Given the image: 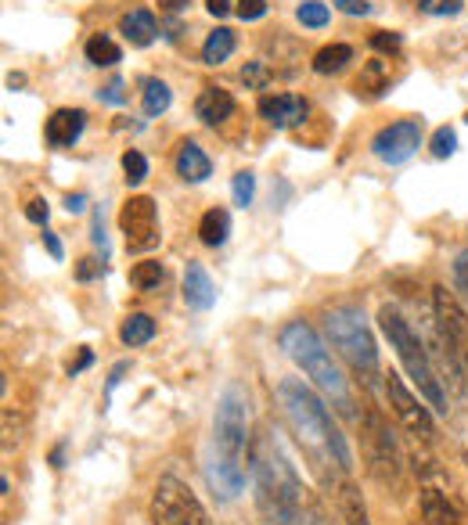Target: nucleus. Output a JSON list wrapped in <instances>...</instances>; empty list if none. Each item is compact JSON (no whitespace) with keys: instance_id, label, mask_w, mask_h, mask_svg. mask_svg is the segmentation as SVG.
<instances>
[{"instance_id":"de8ad7c7","label":"nucleus","mask_w":468,"mask_h":525,"mask_svg":"<svg viewBox=\"0 0 468 525\" xmlns=\"http://www.w3.org/2000/svg\"><path fill=\"white\" fill-rule=\"evenodd\" d=\"M83 205H87V198H83V195H69V198H65V209H69V213H83Z\"/></svg>"},{"instance_id":"423d86ee","label":"nucleus","mask_w":468,"mask_h":525,"mask_svg":"<svg viewBox=\"0 0 468 525\" xmlns=\"http://www.w3.org/2000/svg\"><path fill=\"white\" fill-rule=\"evenodd\" d=\"M324 335L339 349L350 367L357 374H375L378 371V349H375V339H371L368 324H364V313L353 310V306H339L324 317Z\"/></svg>"},{"instance_id":"5701e85b","label":"nucleus","mask_w":468,"mask_h":525,"mask_svg":"<svg viewBox=\"0 0 468 525\" xmlns=\"http://www.w3.org/2000/svg\"><path fill=\"white\" fill-rule=\"evenodd\" d=\"M234 33L227 26H220V29H213V33L206 36V44H202V62L206 65H224L227 58L234 54Z\"/></svg>"},{"instance_id":"39448f33","label":"nucleus","mask_w":468,"mask_h":525,"mask_svg":"<svg viewBox=\"0 0 468 525\" xmlns=\"http://www.w3.org/2000/svg\"><path fill=\"white\" fill-rule=\"evenodd\" d=\"M378 328H382V335L389 339V346L396 349V356H400V364H404V371L411 374V382L418 385V392L425 396V403H429L432 410H440V414H447V389H443V378L440 371L432 367V356L429 349L422 346V339H418V331L407 324V317L396 306H382L378 310Z\"/></svg>"},{"instance_id":"c9c22d12","label":"nucleus","mask_w":468,"mask_h":525,"mask_svg":"<svg viewBox=\"0 0 468 525\" xmlns=\"http://www.w3.org/2000/svg\"><path fill=\"white\" fill-rule=\"evenodd\" d=\"M238 18H245V22H256V18L267 15V0H238Z\"/></svg>"},{"instance_id":"a211bd4d","label":"nucleus","mask_w":468,"mask_h":525,"mask_svg":"<svg viewBox=\"0 0 468 525\" xmlns=\"http://www.w3.org/2000/svg\"><path fill=\"white\" fill-rule=\"evenodd\" d=\"M422 518L429 525H461V515H458V508H454V500L443 490H436V486H429V482L422 486Z\"/></svg>"},{"instance_id":"4be33fe9","label":"nucleus","mask_w":468,"mask_h":525,"mask_svg":"<svg viewBox=\"0 0 468 525\" xmlns=\"http://www.w3.org/2000/svg\"><path fill=\"white\" fill-rule=\"evenodd\" d=\"M155 339V321L148 313H130L123 324H119V342L123 346H148Z\"/></svg>"},{"instance_id":"0eeeda50","label":"nucleus","mask_w":468,"mask_h":525,"mask_svg":"<svg viewBox=\"0 0 468 525\" xmlns=\"http://www.w3.org/2000/svg\"><path fill=\"white\" fill-rule=\"evenodd\" d=\"M148 515H152V525H209L206 508L198 504L188 482H180L177 475H162L155 482Z\"/></svg>"},{"instance_id":"58836bf2","label":"nucleus","mask_w":468,"mask_h":525,"mask_svg":"<svg viewBox=\"0 0 468 525\" xmlns=\"http://www.w3.org/2000/svg\"><path fill=\"white\" fill-rule=\"evenodd\" d=\"M335 8L342 11V15H353V18H364V15H371V4L368 0H332Z\"/></svg>"},{"instance_id":"ea45409f","label":"nucleus","mask_w":468,"mask_h":525,"mask_svg":"<svg viewBox=\"0 0 468 525\" xmlns=\"http://www.w3.org/2000/svg\"><path fill=\"white\" fill-rule=\"evenodd\" d=\"M454 285H458L468 299V249L458 252V259H454Z\"/></svg>"},{"instance_id":"c03bdc74","label":"nucleus","mask_w":468,"mask_h":525,"mask_svg":"<svg viewBox=\"0 0 468 525\" xmlns=\"http://www.w3.org/2000/svg\"><path fill=\"white\" fill-rule=\"evenodd\" d=\"M90 238H94V245H98L101 252H105V227H101V213H94V234H90Z\"/></svg>"},{"instance_id":"f704fd0d","label":"nucleus","mask_w":468,"mask_h":525,"mask_svg":"<svg viewBox=\"0 0 468 525\" xmlns=\"http://www.w3.org/2000/svg\"><path fill=\"white\" fill-rule=\"evenodd\" d=\"M418 8H422L425 15H458L461 0H418Z\"/></svg>"},{"instance_id":"ddd939ff","label":"nucleus","mask_w":468,"mask_h":525,"mask_svg":"<svg viewBox=\"0 0 468 525\" xmlns=\"http://www.w3.org/2000/svg\"><path fill=\"white\" fill-rule=\"evenodd\" d=\"M306 101L296 98V94H267L260 98V116L267 119L274 130H288V126H296L306 119Z\"/></svg>"},{"instance_id":"2f4dec72","label":"nucleus","mask_w":468,"mask_h":525,"mask_svg":"<svg viewBox=\"0 0 468 525\" xmlns=\"http://www.w3.org/2000/svg\"><path fill=\"white\" fill-rule=\"evenodd\" d=\"M454 152H458V134H454L450 126H440V130L432 134V155H436V159H450Z\"/></svg>"},{"instance_id":"b1692460","label":"nucleus","mask_w":468,"mask_h":525,"mask_svg":"<svg viewBox=\"0 0 468 525\" xmlns=\"http://www.w3.org/2000/svg\"><path fill=\"white\" fill-rule=\"evenodd\" d=\"M350 62H353L350 44H328L314 54V62L310 65H314V72H321V76H332V72H342Z\"/></svg>"},{"instance_id":"c756f323","label":"nucleus","mask_w":468,"mask_h":525,"mask_svg":"<svg viewBox=\"0 0 468 525\" xmlns=\"http://www.w3.org/2000/svg\"><path fill=\"white\" fill-rule=\"evenodd\" d=\"M123 173H126V184L130 187H137V184H144V177H148V159H144L141 152H123Z\"/></svg>"},{"instance_id":"f03ea898","label":"nucleus","mask_w":468,"mask_h":525,"mask_svg":"<svg viewBox=\"0 0 468 525\" xmlns=\"http://www.w3.org/2000/svg\"><path fill=\"white\" fill-rule=\"evenodd\" d=\"M213 464H209V486L224 500L238 497L245 486V457L249 454V410H245V392L238 385L224 389L220 403H216V421H213Z\"/></svg>"},{"instance_id":"f257e3e1","label":"nucleus","mask_w":468,"mask_h":525,"mask_svg":"<svg viewBox=\"0 0 468 525\" xmlns=\"http://www.w3.org/2000/svg\"><path fill=\"white\" fill-rule=\"evenodd\" d=\"M278 403L285 410V421L288 428L296 432L299 446L306 450L310 464H314V472L321 475L324 482H332L335 490V479L332 472L339 475H350V450H346V439L339 436V428L332 425V414L317 400V392L310 389L306 382L299 378H285L278 385Z\"/></svg>"},{"instance_id":"cd10ccee","label":"nucleus","mask_w":468,"mask_h":525,"mask_svg":"<svg viewBox=\"0 0 468 525\" xmlns=\"http://www.w3.org/2000/svg\"><path fill=\"white\" fill-rule=\"evenodd\" d=\"M162 281H166V267L155 263V259H144V263H137V267L130 270V285H134L137 292H152Z\"/></svg>"},{"instance_id":"9b49d317","label":"nucleus","mask_w":468,"mask_h":525,"mask_svg":"<svg viewBox=\"0 0 468 525\" xmlns=\"http://www.w3.org/2000/svg\"><path fill=\"white\" fill-rule=\"evenodd\" d=\"M386 400H389V410L396 414V421H400V425H404L414 439L429 443V439L436 436V425H432L429 407H425V403L418 400L411 389H407L404 378H400L396 371L386 374Z\"/></svg>"},{"instance_id":"aec40b11","label":"nucleus","mask_w":468,"mask_h":525,"mask_svg":"<svg viewBox=\"0 0 468 525\" xmlns=\"http://www.w3.org/2000/svg\"><path fill=\"white\" fill-rule=\"evenodd\" d=\"M335 500H339V518L342 525H368V508H364V497H360L357 482H342L335 490Z\"/></svg>"},{"instance_id":"412c9836","label":"nucleus","mask_w":468,"mask_h":525,"mask_svg":"<svg viewBox=\"0 0 468 525\" xmlns=\"http://www.w3.org/2000/svg\"><path fill=\"white\" fill-rule=\"evenodd\" d=\"M227 234H231V216H227V209H209V213H202V220H198V241L202 245H209V249H220L227 241Z\"/></svg>"},{"instance_id":"a18cd8bd","label":"nucleus","mask_w":468,"mask_h":525,"mask_svg":"<svg viewBox=\"0 0 468 525\" xmlns=\"http://www.w3.org/2000/svg\"><path fill=\"white\" fill-rule=\"evenodd\" d=\"M90 360H94V353H90V349H83L80 360H76V364H69V374H72V378H76V374H80L83 367H90Z\"/></svg>"},{"instance_id":"79ce46f5","label":"nucleus","mask_w":468,"mask_h":525,"mask_svg":"<svg viewBox=\"0 0 468 525\" xmlns=\"http://www.w3.org/2000/svg\"><path fill=\"white\" fill-rule=\"evenodd\" d=\"M98 274H101L98 259H80V267H76V277H80V281H90V277H98Z\"/></svg>"},{"instance_id":"bb28decb","label":"nucleus","mask_w":468,"mask_h":525,"mask_svg":"<svg viewBox=\"0 0 468 525\" xmlns=\"http://www.w3.org/2000/svg\"><path fill=\"white\" fill-rule=\"evenodd\" d=\"M170 101H173V94H170V87H166V83H162V80H144V94H141L144 116H148V119L162 116V112L170 108Z\"/></svg>"},{"instance_id":"9d476101","label":"nucleus","mask_w":468,"mask_h":525,"mask_svg":"<svg viewBox=\"0 0 468 525\" xmlns=\"http://www.w3.org/2000/svg\"><path fill=\"white\" fill-rule=\"evenodd\" d=\"M119 231L126 238L130 252H152L159 245V216H155V202L148 195L126 198L119 209Z\"/></svg>"},{"instance_id":"6ab92c4d","label":"nucleus","mask_w":468,"mask_h":525,"mask_svg":"<svg viewBox=\"0 0 468 525\" xmlns=\"http://www.w3.org/2000/svg\"><path fill=\"white\" fill-rule=\"evenodd\" d=\"M119 33L134 47H148L155 40V33H159V22H155V15L148 8H134L119 18Z\"/></svg>"},{"instance_id":"393cba45","label":"nucleus","mask_w":468,"mask_h":525,"mask_svg":"<svg viewBox=\"0 0 468 525\" xmlns=\"http://www.w3.org/2000/svg\"><path fill=\"white\" fill-rule=\"evenodd\" d=\"M119 58H123V51H119V44L112 40V36L94 33L87 40V62L90 65H98V69H112Z\"/></svg>"},{"instance_id":"f3484780","label":"nucleus","mask_w":468,"mask_h":525,"mask_svg":"<svg viewBox=\"0 0 468 525\" xmlns=\"http://www.w3.org/2000/svg\"><path fill=\"white\" fill-rule=\"evenodd\" d=\"M184 303H188L191 310H209V306L216 303V288L202 263H188V267H184Z\"/></svg>"},{"instance_id":"4468645a","label":"nucleus","mask_w":468,"mask_h":525,"mask_svg":"<svg viewBox=\"0 0 468 525\" xmlns=\"http://www.w3.org/2000/svg\"><path fill=\"white\" fill-rule=\"evenodd\" d=\"M83 126H87V112L83 108H58V112H51V119L44 126L47 144L51 148H72V144L80 141Z\"/></svg>"},{"instance_id":"4c0bfd02","label":"nucleus","mask_w":468,"mask_h":525,"mask_svg":"<svg viewBox=\"0 0 468 525\" xmlns=\"http://www.w3.org/2000/svg\"><path fill=\"white\" fill-rule=\"evenodd\" d=\"M47 216H51V205H47L44 198H33V202L26 205V220L29 223H40V227H44Z\"/></svg>"},{"instance_id":"1a4fd4ad","label":"nucleus","mask_w":468,"mask_h":525,"mask_svg":"<svg viewBox=\"0 0 468 525\" xmlns=\"http://www.w3.org/2000/svg\"><path fill=\"white\" fill-rule=\"evenodd\" d=\"M364 450H368L371 475L386 486H400V450H396V439L386 421L378 418V410L364 414Z\"/></svg>"},{"instance_id":"7ed1b4c3","label":"nucleus","mask_w":468,"mask_h":525,"mask_svg":"<svg viewBox=\"0 0 468 525\" xmlns=\"http://www.w3.org/2000/svg\"><path fill=\"white\" fill-rule=\"evenodd\" d=\"M252 479H256V497L267 511L270 525H303V511L310 493L303 490L296 468L288 464L285 450L274 439H260L252 446Z\"/></svg>"},{"instance_id":"e433bc0d","label":"nucleus","mask_w":468,"mask_h":525,"mask_svg":"<svg viewBox=\"0 0 468 525\" xmlns=\"http://www.w3.org/2000/svg\"><path fill=\"white\" fill-rule=\"evenodd\" d=\"M303 525H335L332 518H328V511L317 504L314 497L306 500V511H303Z\"/></svg>"},{"instance_id":"473e14b6","label":"nucleus","mask_w":468,"mask_h":525,"mask_svg":"<svg viewBox=\"0 0 468 525\" xmlns=\"http://www.w3.org/2000/svg\"><path fill=\"white\" fill-rule=\"evenodd\" d=\"M242 80H245V87H252V90H263L267 87L270 80H274V76H270V69L263 62H249L242 69Z\"/></svg>"},{"instance_id":"37998d69","label":"nucleus","mask_w":468,"mask_h":525,"mask_svg":"<svg viewBox=\"0 0 468 525\" xmlns=\"http://www.w3.org/2000/svg\"><path fill=\"white\" fill-rule=\"evenodd\" d=\"M206 11H209L213 18L231 15V0H206Z\"/></svg>"},{"instance_id":"49530a36","label":"nucleus","mask_w":468,"mask_h":525,"mask_svg":"<svg viewBox=\"0 0 468 525\" xmlns=\"http://www.w3.org/2000/svg\"><path fill=\"white\" fill-rule=\"evenodd\" d=\"M44 245H47V252H51L54 259H62V241L54 238L51 231H44Z\"/></svg>"},{"instance_id":"6e6552de","label":"nucleus","mask_w":468,"mask_h":525,"mask_svg":"<svg viewBox=\"0 0 468 525\" xmlns=\"http://www.w3.org/2000/svg\"><path fill=\"white\" fill-rule=\"evenodd\" d=\"M432 317H436L443 353H447L468 378V313L465 306L458 303V295L447 292L443 285L432 288Z\"/></svg>"},{"instance_id":"7c9ffc66","label":"nucleus","mask_w":468,"mask_h":525,"mask_svg":"<svg viewBox=\"0 0 468 525\" xmlns=\"http://www.w3.org/2000/svg\"><path fill=\"white\" fill-rule=\"evenodd\" d=\"M231 195H234V205H252V198H256V177H252L249 170H242V173H234V180H231Z\"/></svg>"},{"instance_id":"c85d7f7f","label":"nucleus","mask_w":468,"mask_h":525,"mask_svg":"<svg viewBox=\"0 0 468 525\" xmlns=\"http://www.w3.org/2000/svg\"><path fill=\"white\" fill-rule=\"evenodd\" d=\"M296 18L306 29H321V26H328L332 11H328V4H321V0H303L296 8Z\"/></svg>"},{"instance_id":"a19ab883","label":"nucleus","mask_w":468,"mask_h":525,"mask_svg":"<svg viewBox=\"0 0 468 525\" xmlns=\"http://www.w3.org/2000/svg\"><path fill=\"white\" fill-rule=\"evenodd\" d=\"M98 98L101 101H108V105H123L126 101V94H123V80H112L108 87H101L98 90Z\"/></svg>"},{"instance_id":"8fccbe9b","label":"nucleus","mask_w":468,"mask_h":525,"mask_svg":"<svg viewBox=\"0 0 468 525\" xmlns=\"http://www.w3.org/2000/svg\"><path fill=\"white\" fill-rule=\"evenodd\" d=\"M465 464H468V454H465Z\"/></svg>"},{"instance_id":"dca6fc26","label":"nucleus","mask_w":468,"mask_h":525,"mask_svg":"<svg viewBox=\"0 0 468 525\" xmlns=\"http://www.w3.org/2000/svg\"><path fill=\"white\" fill-rule=\"evenodd\" d=\"M195 116L206 126H220L234 116V94L224 87H206L195 101Z\"/></svg>"},{"instance_id":"09e8293b","label":"nucleus","mask_w":468,"mask_h":525,"mask_svg":"<svg viewBox=\"0 0 468 525\" xmlns=\"http://www.w3.org/2000/svg\"><path fill=\"white\" fill-rule=\"evenodd\" d=\"M159 4H162L166 11H184V8L191 4V0H159Z\"/></svg>"},{"instance_id":"20e7f679","label":"nucleus","mask_w":468,"mask_h":525,"mask_svg":"<svg viewBox=\"0 0 468 525\" xmlns=\"http://www.w3.org/2000/svg\"><path fill=\"white\" fill-rule=\"evenodd\" d=\"M278 342H281V349H285L288 360L310 378V385H314L317 392H324V400L332 403L335 410H342V414H353L350 385H346V378H342L339 364L332 360V349L324 346L321 335H317L310 324L306 321L285 324Z\"/></svg>"},{"instance_id":"2eb2a0df","label":"nucleus","mask_w":468,"mask_h":525,"mask_svg":"<svg viewBox=\"0 0 468 525\" xmlns=\"http://www.w3.org/2000/svg\"><path fill=\"white\" fill-rule=\"evenodd\" d=\"M173 170H177V177L184 184H202L213 173V162H209V155L195 141H184L177 148V155H173Z\"/></svg>"},{"instance_id":"72a5a7b5","label":"nucleus","mask_w":468,"mask_h":525,"mask_svg":"<svg viewBox=\"0 0 468 525\" xmlns=\"http://www.w3.org/2000/svg\"><path fill=\"white\" fill-rule=\"evenodd\" d=\"M371 47H375L378 54H396L400 47H404V36H400V33H386V29H378V33H371Z\"/></svg>"},{"instance_id":"a878e982","label":"nucleus","mask_w":468,"mask_h":525,"mask_svg":"<svg viewBox=\"0 0 468 525\" xmlns=\"http://www.w3.org/2000/svg\"><path fill=\"white\" fill-rule=\"evenodd\" d=\"M389 87V72H386V62H368L364 65V72L357 76V94L360 98H378L382 90Z\"/></svg>"},{"instance_id":"f8f14e48","label":"nucleus","mask_w":468,"mask_h":525,"mask_svg":"<svg viewBox=\"0 0 468 525\" xmlns=\"http://www.w3.org/2000/svg\"><path fill=\"white\" fill-rule=\"evenodd\" d=\"M418 148H422V123H418V119L389 123L371 137V152H375L382 162H389V166L407 162Z\"/></svg>"}]
</instances>
